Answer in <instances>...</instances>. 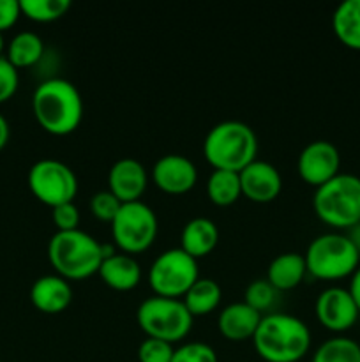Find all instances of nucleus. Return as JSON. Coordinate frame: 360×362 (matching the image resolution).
Instances as JSON below:
<instances>
[{
    "label": "nucleus",
    "instance_id": "36",
    "mask_svg": "<svg viewBox=\"0 0 360 362\" xmlns=\"http://www.w3.org/2000/svg\"><path fill=\"white\" fill-rule=\"evenodd\" d=\"M352 230V232H349V240H352L353 244H355V247L356 250H359V253H360V223L356 226H353V228H349Z\"/></svg>",
    "mask_w": 360,
    "mask_h": 362
},
{
    "label": "nucleus",
    "instance_id": "31",
    "mask_svg": "<svg viewBox=\"0 0 360 362\" xmlns=\"http://www.w3.org/2000/svg\"><path fill=\"white\" fill-rule=\"evenodd\" d=\"M18 85H20L18 69L6 57H0V105L9 101L16 94Z\"/></svg>",
    "mask_w": 360,
    "mask_h": 362
},
{
    "label": "nucleus",
    "instance_id": "14",
    "mask_svg": "<svg viewBox=\"0 0 360 362\" xmlns=\"http://www.w3.org/2000/svg\"><path fill=\"white\" fill-rule=\"evenodd\" d=\"M242 194L256 204H268L279 197L282 179L279 170L267 161H253L239 172Z\"/></svg>",
    "mask_w": 360,
    "mask_h": 362
},
{
    "label": "nucleus",
    "instance_id": "1",
    "mask_svg": "<svg viewBox=\"0 0 360 362\" xmlns=\"http://www.w3.org/2000/svg\"><path fill=\"white\" fill-rule=\"evenodd\" d=\"M32 112L46 133L66 136L76 131L81 124L83 99L71 81L64 78H49L39 83L34 90Z\"/></svg>",
    "mask_w": 360,
    "mask_h": 362
},
{
    "label": "nucleus",
    "instance_id": "18",
    "mask_svg": "<svg viewBox=\"0 0 360 362\" xmlns=\"http://www.w3.org/2000/svg\"><path fill=\"white\" fill-rule=\"evenodd\" d=\"M263 315L258 313L246 303H233L219 313V332L229 341H246L253 339Z\"/></svg>",
    "mask_w": 360,
    "mask_h": 362
},
{
    "label": "nucleus",
    "instance_id": "9",
    "mask_svg": "<svg viewBox=\"0 0 360 362\" xmlns=\"http://www.w3.org/2000/svg\"><path fill=\"white\" fill-rule=\"evenodd\" d=\"M159 223L155 212L143 202L122 204L112 221V235L122 253L136 255L148 250L157 237Z\"/></svg>",
    "mask_w": 360,
    "mask_h": 362
},
{
    "label": "nucleus",
    "instance_id": "4",
    "mask_svg": "<svg viewBox=\"0 0 360 362\" xmlns=\"http://www.w3.org/2000/svg\"><path fill=\"white\" fill-rule=\"evenodd\" d=\"M48 258L56 274L69 281L97 274L104 253L102 243L78 228L71 232H56L49 239Z\"/></svg>",
    "mask_w": 360,
    "mask_h": 362
},
{
    "label": "nucleus",
    "instance_id": "8",
    "mask_svg": "<svg viewBox=\"0 0 360 362\" xmlns=\"http://www.w3.org/2000/svg\"><path fill=\"white\" fill-rule=\"evenodd\" d=\"M200 279L196 258L180 247L159 255L148 271V285L155 296L180 299Z\"/></svg>",
    "mask_w": 360,
    "mask_h": 362
},
{
    "label": "nucleus",
    "instance_id": "17",
    "mask_svg": "<svg viewBox=\"0 0 360 362\" xmlns=\"http://www.w3.org/2000/svg\"><path fill=\"white\" fill-rule=\"evenodd\" d=\"M97 274L108 288L116 292H129L140 285L141 267L133 255L115 251L102 260Z\"/></svg>",
    "mask_w": 360,
    "mask_h": 362
},
{
    "label": "nucleus",
    "instance_id": "10",
    "mask_svg": "<svg viewBox=\"0 0 360 362\" xmlns=\"http://www.w3.org/2000/svg\"><path fill=\"white\" fill-rule=\"evenodd\" d=\"M32 194L48 207L69 204L78 193V179L73 170L59 159H41L28 170Z\"/></svg>",
    "mask_w": 360,
    "mask_h": 362
},
{
    "label": "nucleus",
    "instance_id": "23",
    "mask_svg": "<svg viewBox=\"0 0 360 362\" xmlns=\"http://www.w3.org/2000/svg\"><path fill=\"white\" fill-rule=\"evenodd\" d=\"M44 53V42L35 32H20L11 39L7 46L6 59L13 64L16 69L20 67H30L42 59Z\"/></svg>",
    "mask_w": 360,
    "mask_h": 362
},
{
    "label": "nucleus",
    "instance_id": "13",
    "mask_svg": "<svg viewBox=\"0 0 360 362\" xmlns=\"http://www.w3.org/2000/svg\"><path fill=\"white\" fill-rule=\"evenodd\" d=\"M155 186L168 194H184L194 187L198 170L189 158L180 154H166L155 161L152 170Z\"/></svg>",
    "mask_w": 360,
    "mask_h": 362
},
{
    "label": "nucleus",
    "instance_id": "6",
    "mask_svg": "<svg viewBox=\"0 0 360 362\" xmlns=\"http://www.w3.org/2000/svg\"><path fill=\"white\" fill-rule=\"evenodd\" d=\"M307 272L325 281L352 276L360 265V253L348 235L323 233L311 240L306 255Z\"/></svg>",
    "mask_w": 360,
    "mask_h": 362
},
{
    "label": "nucleus",
    "instance_id": "20",
    "mask_svg": "<svg viewBox=\"0 0 360 362\" xmlns=\"http://www.w3.org/2000/svg\"><path fill=\"white\" fill-rule=\"evenodd\" d=\"M307 274L306 258L300 253H282L270 262L267 271V281L277 292H288L296 288Z\"/></svg>",
    "mask_w": 360,
    "mask_h": 362
},
{
    "label": "nucleus",
    "instance_id": "16",
    "mask_svg": "<svg viewBox=\"0 0 360 362\" xmlns=\"http://www.w3.org/2000/svg\"><path fill=\"white\" fill-rule=\"evenodd\" d=\"M30 300L35 310L46 315H59L73 300V288L62 276H42L30 288Z\"/></svg>",
    "mask_w": 360,
    "mask_h": 362
},
{
    "label": "nucleus",
    "instance_id": "12",
    "mask_svg": "<svg viewBox=\"0 0 360 362\" xmlns=\"http://www.w3.org/2000/svg\"><path fill=\"white\" fill-rule=\"evenodd\" d=\"M314 313L325 329L332 332H344L355 325L360 311L348 290L330 286L318 296Z\"/></svg>",
    "mask_w": 360,
    "mask_h": 362
},
{
    "label": "nucleus",
    "instance_id": "22",
    "mask_svg": "<svg viewBox=\"0 0 360 362\" xmlns=\"http://www.w3.org/2000/svg\"><path fill=\"white\" fill-rule=\"evenodd\" d=\"M222 297V290L214 279L200 278L184 296L182 303L191 315L194 317H205L212 313L219 306Z\"/></svg>",
    "mask_w": 360,
    "mask_h": 362
},
{
    "label": "nucleus",
    "instance_id": "11",
    "mask_svg": "<svg viewBox=\"0 0 360 362\" xmlns=\"http://www.w3.org/2000/svg\"><path fill=\"white\" fill-rule=\"evenodd\" d=\"M296 168H299V175L302 177L304 182L311 184L314 187H320L341 173L339 172V168H341V156H339L337 147L330 144V141H311L300 152Z\"/></svg>",
    "mask_w": 360,
    "mask_h": 362
},
{
    "label": "nucleus",
    "instance_id": "26",
    "mask_svg": "<svg viewBox=\"0 0 360 362\" xmlns=\"http://www.w3.org/2000/svg\"><path fill=\"white\" fill-rule=\"evenodd\" d=\"M20 6L21 14L39 23L59 20L71 9L69 0H20Z\"/></svg>",
    "mask_w": 360,
    "mask_h": 362
},
{
    "label": "nucleus",
    "instance_id": "33",
    "mask_svg": "<svg viewBox=\"0 0 360 362\" xmlns=\"http://www.w3.org/2000/svg\"><path fill=\"white\" fill-rule=\"evenodd\" d=\"M21 16L20 0H0V34L9 30Z\"/></svg>",
    "mask_w": 360,
    "mask_h": 362
},
{
    "label": "nucleus",
    "instance_id": "24",
    "mask_svg": "<svg viewBox=\"0 0 360 362\" xmlns=\"http://www.w3.org/2000/svg\"><path fill=\"white\" fill-rule=\"evenodd\" d=\"M207 194L212 204L219 205V207L233 205L242 197L239 173L228 172V170H214L212 175L208 177Z\"/></svg>",
    "mask_w": 360,
    "mask_h": 362
},
{
    "label": "nucleus",
    "instance_id": "28",
    "mask_svg": "<svg viewBox=\"0 0 360 362\" xmlns=\"http://www.w3.org/2000/svg\"><path fill=\"white\" fill-rule=\"evenodd\" d=\"M120 207H122V202L109 191H99L90 198V212L99 221L112 223L119 214Z\"/></svg>",
    "mask_w": 360,
    "mask_h": 362
},
{
    "label": "nucleus",
    "instance_id": "30",
    "mask_svg": "<svg viewBox=\"0 0 360 362\" xmlns=\"http://www.w3.org/2000/svg\"><path fill=\"white\" fill-rule=\"evenodd\" d=\"M172 362H217V354L207 343H186L173 352Z\"/></svg>",
    "mask_w": 360,
    "mask_h": 362
},
{
    "label": "nucleus",
    "instance_id": "7",
    "mask_svg": "<svg viewBox=\"0 0 360 362\" xmlns=\"http://www.w3.org/2000/svg\"><path fill=\"white\" fill-rule=\"evenodd\" d=\"M136 320L147 338L176 343L186 338L193 327V315L180 299L169 297H148L140 304Z\"/></svg>",
    "mask_w": 360,
    "mask_h": 362
},
{
    "label": "nucleus",
    "instance_id": "37",
    "mask_svg": "<svg viewBox=\"0 0 360 362\" xmlns=\"http://www.w3.org/2000/svg\"><path fill=\"white\" fill-rule=\"evenodd\" d=\"M2 52H4V37L2 34H0V57H2Z\"/></svg>",
    "mask_w": 360,
    "mask_h": 362
},
{
    "label": "nucleus",
    "instance_id": "35",
    "mask_svg": "<svg viewBox=\"0 0 360 362\" xmlns=\"http://www.w3.org/2000/svg\"><path fill=\"white\" fill-rule=\"evenodd\" d=\"M11 136V129H9V122L6 120V117L0 113V151L7 145Z\"/></svg>",
    "mask_w": 360,
    "mask_h": 362
},
{
    "label": "nucleus",
    "instance_id": "3",
    "mask_svg": "<svg viewBox=\"0 0 360 362\" xmlns=\"http://www.w3.org/2000/svg\"><path fill=\"white\" fill-rule=\"evenodd\" d=\"M258 138L253 127L239 120H224L208 131L203 141V156L214 170L242 172L256 161Z\"/></svg>",
    "mask_w": 360,
    "mask_h": 362
},
{
    "label": "nucleus",
    "instance_id": "25",
    "mask_svg": "<svg viewBox=\"0 0 360 362\" xmlns=\"http://www.w3.org/2000/svg\"><path fill=\"white\" fill-rule=\"evenodd\" d=\"M311 362H360V345L344 336L327 339L318 346Z\"/></svg>",
    "mask_w": 360,
    "mask_h": 362
},
{
    "label": "nucleus",
    "instance_id": "5",
    "mask_svg": "<svg viewBox=\"0 0 360 362\" xmlns=\"http://www.w3.org/2000/svg\"><path fill=\"white\" fill-rule=\"evenodd\" d=\"M313 207L328 226L353 228L360 223V179L352 173H339L316 187Z\"/></svg>",
    "mask_w": 360,
    "mask_h": 362
},
{
    "label": "nucleus",
    "instance_id": "19",
    "mask_svg": "<svg viewBox=\"0 0 360 362\" xmlns=\"http://www.w3.org/2000/svg\"><path fill=\"white\" fill-rule=\"evenodd\" d=\"M219 240V230L208 218H194L186 223L180 233V250L193 258H203L214 251Z\"/></svg>",
    "mask_w": 360,
    "mask_h": 362
},
{
    "label": "nucleus",
    "instance_id": "27",
    "mask_svg": "<svg viewBox=\"0 0 360 362\" xmlns=\"http://www.w3.org/2000/svg\"><path fill=\"white\" fill-rule=\"evenodd\" d=\"M277 290L267 281V279H256L251 283L244 293V303L256 310L258 313L263 315L265 311H270L272 306L277 299Z\"/></svg>",
    "mask_w": 360,
    "mask_h": 362
},
{
    "label": "nucleus",
    "instance_id": "29",
    "mask_svg": "<svg viewBox=\"0 0 360 362\" xmlns=\"http://www.w3.org/2000/svg\"><path fill=\"white\" fill-rule=\"evenodd\" d=\"M173 349L172 343H166L162 339L147 338L141 341L138 346V361L140 362H172L173 359Z\"/></svg>",
    "mask_w": 360,
    "mask_h": 362
},
{
    "label": "nucleus",
    "instance_id": "34",
    "mask_svg": "<svg viewBox=\"0 0 360 362\" xmlns=\"http://www.w3.org/2000/svg\"><path fill=\"white\" fill-rule=\"evenodd\" d=\"M348 292L352 293L353 300H355L356 308H359V311H360V265H359V269H356V271L352 274V283H349Z\"/></svg>",
    "mask_w": 360,
    "mask_h": 362
},
{
    "label": "nucleus",
    "instance_id": "21",
    "mask_svg": "<svg viewBox=\"0 0 360 362\" xmlns=\"http://www.w3.org/2000/svg\"><path fill=\"white\" fill-rule=\"evenodd\" d=\"M332 28L339 41L360 52V0H344L332 16Z\"/></svg>",
    "mask_w": 360,
    "mask_h": 362
},
{
    "label": "nucleus",
    "instance_id": "2",
    "mask_svg": "<svg viewBox=\"0 0 360 362\" xmlns=\"http://www.w3.org/2000/svg\"><path fill=\"white\" fill-rule=\"evenodd\" d=\"M253 343L265 362H299L309 352L311 331L293 315L265 313Z\"/></svg>",
    "mask_w": 360,
    "mask_h": 362
},
{
    "label": "nucleus",
    "instance_id": "15",
    "mask_svg": "<svg viewBox=\"0 0 360 362\" xmlns=\"http://www.w3.org/2000/svg\"><path fill=\"white\" fill-rule=\"evenodd\" d=\"M147 170L138 159L124 158L112 166L108 173L109 193L115 194L122 204L138 202L147 187Z\"/></svg>",
    "mask_w": 360,
    "mask_h": 362
},
{
    "label": "nucleus",
    "instance_id": "32",
    "mask_svg": "<svg viewBox=\"0 0 360 362\" xmlns=\"http://www.w3.org/2000/svg\"><path fill=\"white\" fill-rule=\"evenodd\" d=\"M52 218L59 232H71V230H78L80 226V211L74 202L53 207Z\"/></svg>",
    "mask_w": 360,
    "mask_h": 362
}]
</instances>
